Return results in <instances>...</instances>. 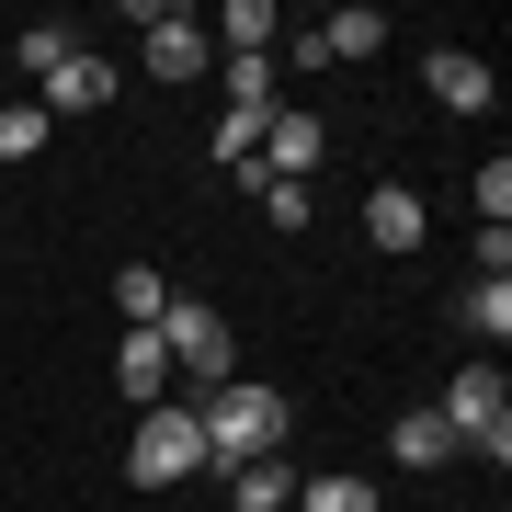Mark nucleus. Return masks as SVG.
<instances>
[{"mask_svg":"<svg viewBox=\"0 0 512 512\" xmlns=\"http://www.w3.org/2000/svg\"><path fill=\"white\" fill-rule=\"evenodd\" d=\"M319 160H330V126H319V114H308V92L262 114V171H274V183H308Z\"/></svg>","mask_w":512,"mask_h":512,"instance_id":"39448f33","label":"nucleus"},{"mask_svg":"<svg viewBox=\"0 0 512 512\" xmlns=\"http://www.w3.org/2000/svg\"><path fill=\"white\" fill-rule=\"evenodd\" d=\"M387 444H399V467H444V456H456V433H444L433 410H399V421H387Z\"/></svg>","mask_w":512,"mask_h":512,"instance_id":"a211bd4d","label":"nucleus"},{"mask_svg":"<svg viewBox=\"0 0 512 512\" xmlns=\"http://www.w3.org/2000/svg\"><path fill=\"white\" fill-rule=\"evenodd\" d=\"M126 478H137V490H183V478H205L194 399H160V410H137V433H126Z\"/></svg>","mask_w":512,"mask_h":512,"instance_id":"7ed1b4c3","label":"nucleus"},{"mask_svg":"<svg viewBox=\"0 0 512 512\" xmlns=\"http://www.w3.org/2000/svg\"><path fill=\"white\" fill-rule=\"evenodd\" d=\"M114 387H126L137 410L171 399V353H160V330H126V342H114Z\"/></svg>","mask_w":512,"mask_h":512,"instance_id":"1a4fd4ad","label":"nucleus"},{"mask_svg":"<svg viewBox=\"0 0 512 512\" xmlns=\"http://www.w3.org/2000/svg\"><path fill=\"white\" fill-rule=\"evenodd\" d=\"M194 433H205V467H251V456H285V387H251V376H228V387H205L194 399Z\"/></svg>","mask_w":512,"mask_h":512,"instance_id":"f257e3e1","label":"nucleus"},{"mask_svg":"<svg viewBox=\"0 0 512 512\" xmlns=\"http://www.w3.org/2000/svg\"><path fill=\"white\" fill-rule=\"evenodd\" d=\"M205 46H228V57H274V46H285V12H274V0H228Z\"/></svg>","mask_w":512,"mask_h":512,"instance_id":"f8f14e48","label":"nucleus"},{"mask_svg":"<svg viewBox=\"0 0 512 512\" xmlns=\"http://www.w3.org/2000/svg\"><path fill=\"white\" fill-rule=\"evenodd\" d=\"M46 137H57V126H46V103H12V114H0V171H12V160H35Z\"/></svg>","mask_w":512,"mask_h":512,"instance_id":"aec40b11","label":"nucleus"},{"mask_svg":"<svg viewBox=\"0 0 512 512\" xmlns=\"http://www.w3.org/2000/svg\"><path fill=\"white\" fill-rule=\"evenodd\" d=\"M319 46L330 57H387V12H376V0H342V12L319 23Z\"/></svg>","mask_w":512,"mask_h":512,"instance_id":"ddd939ff","label":"nucleus"},{"mask_svg":"<svg viewBox=\"0 0 512 512\" xmlns=\"http://www.w3.org/2000/svg\"><path fill=\"white\" fill-rule=\"evenodd\" d=\"M285 512H376V490H365V478H296Z\"/></svg>","mask_w":512,"mask_h":512,"instance_id":"6ab92c4d","label":"nucleus"},{"mask_svg":"<svg viewBox=\"0 0 512 512\" xmlns=\"http://www.w3.org/2000/svg\"><path fill=\"white\" fill-rule=\"evenodd\" d=\"M35 103H46V126H57V114H103V103H114V69H103V57H92V46H80V57H69V69H57V80H46V92H35Z\"/></svg>","mask_w":512,"mask_h":512,"instance_id":"9d476101","label":"nucleus"},{"mask_svg":"<svg viewBox=\"0 0 512 512\" xmlns=\"http://www.w3.org/2000/svg\"><path fill=\"white\" fill-rule=\"evenodd\" d=\"M421 228H433V205H421L410 183H376L365 194V239H376V251H421Z\"/></svg>","mask_w":512,"mask_h":512,"instance_id":"6e6552de","label":"nucleus"},{"mask_svg":"<svg viewBox=\"0 0 512 512\" xmlns=\"http://www.w3.org/2000/svg\"><path fill=\"white\" fill-rule=\"evenodd\" d=\"M478 228H512V160H478Z\"/></svg>","mask_w":512,"mask_h":512,"instance_id":"412c9836","label":"nucleus"},{"mask_svg":"<svg viewBox=\"0 0 512 512\" xmlns=\"http://www.w3.org/2000/svg\"><path fill=\"white\" fill-rule=\"evenodd\" d=\"M285 103V69L274 57H228V114H274Z\"/></svg>","mask_w":512,"mask_h":512,"instance_id":"f3484780","label":"nucleus"},{"mask_svg":"<svg viewBox=\"0 0 512 512\" xmlns=\"http://www.w3.org/2000/svg\"><path fill=\"white\" fill-rule=\"evenodd\" d=\"M456 330H467L478 353H501V342H512V274H478V285L456 296Z\"/></svg>","mask_w":512,"mask_h":512,"instance_id":"9b49d317","label":"nucleus"},{"mask_svg":"<svg viewBox=\"0 0 512 512\" xmlns=\"http://www.w3.org/2000/svg\"><path fill=\"white\" fill-rule=\"evenodd\" d=\"M433 421L467 444V456H512V376H501V353H478V365H456V387L433 399Z\"/></svg>","mask_w":512,"mask_h":512,"instance_id":"f03ea898","label":"nucleus"},{"mask_svg":"<svg viewBox=\"0 0 512 512\" xmlns=\"http://www.w3.org/2000/svg\"><path fill=\"white\" fill-rule=\"evenodd\" d=\"M114 308H126V330H160V308H171V274H160V262H126V274H114Z\"/></svg>","mask_w":512,"mask_h":512,"instance_id":"dca6fc26","label":"nucleus"},{"mask_svg":"<svg viewBox=\"0 0 512 512\" xmlns=\"http://www.w3.org/2000/svg\"><path fill=\"white\" fill-rule=\"evenodd\" d=\"M205 57H217V46H205V23L171 0V12L148 23V80H205Z\"/></svg>","mask_w":512,"mask_h":512,"instance_id":"0eeeda50","label":"nucleus"},{"mask_svg":"<svg viewBox=\"0 0 512 512\" xmlns=\"http://www.w3.org/2000/svg\"><path fill=\"white\" fill-rule=\"evenodd\" d=\"M421 92H433L444 114H490L501 80H490V57H478V46H433V57H421Z\"/></svg>","mask_w":512,"mask_h":512,"instance_id":"423d86ee","label":"nucleus"},{"mask_svg":"<svg viewBox=\"0 0 512 512\" xmlns=\"http://www.w3.org/2000/svg\"><path fill=\"white\" fill-rule=\"evenodd\" d=\"M228 501H239V512H285V501H296V467H285V456L228 467Z\"/></svg>","mask_w":512,"mask_h":512,"instance_id":"2eb2a0df","label":"nucleus"},{"mask_svg":"<svg viewBox=\"0 0 512 512\" xmlns=\"http://www.w3.org/2000/svg\"><path fill=\"white\" fill-rule=\"evenodd\" d=\"M160 353H171V376H205V387H228V365H239L228 319L205 308V296H171L160 308Z\"/></svg>","mask_w":512,"mask_h":512,"instance_id":"20e7f679","label":"nucleus"},{"mask_svg":"<svg viewBox=\"0 0 512 512\" xmlns=\"http://www.w3.org/2000/svg\"><path fill=\"white\" fill-rule=\"evenodd\" d=\"M69 57H80V23H35V35H12V69L35 80V92H46L57 69H69Z\"/></svg>","mask_w":512,"mask_h":512,"instance_id":"4468645a","label":"nucleus"}]
</instances>
